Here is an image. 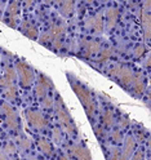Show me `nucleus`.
Returning <instances> with one entry per match:
<instances>
[{
    "mask_svg": "<svg viewBox=\"0 0 151 160\" xmlns=\"http://www.w3.org/2000/svg\"><path fill=\"white\" fill-rule=\"evenodd\" d=\"M139 17H141V22L142 25L145 26V35H146V39L148 40L150 39V14L142 9V11L139 12Z\"/></svg>",
    "mask_w": 151,
    "mask_h": 160,
    "instance_id": "obj_14",
    "label": "nucleus"
},
{
    "mask_svg": "<svg viewBox=\"0 0 151 160\" xmlns=\"http://www.w3.org/2000/svg\"><path fill=\"white\" fill-rule=\"evenodd\" d=\"M0 160H8V159H7L4 155H0Z\"/></svg>",
    "mask_w": 151,
    "mask_h": 160,
    "instance_id": "obj_36",
    "label": "nucleus"
},
{
    "mask_svg": "<svg viewBox=\"0 0 151 160\" xmlns=\"http://www.w3.org/2000/svg\"><path fill=\"white\" fill-rule=\"evenodd\" d=\"M71 152L75 155V158L78 160H92V158H90V152L88 151V148L83 147V146H73L71 147Z\"/></svg>",
    "mask_w": 151,
    "mask_h": 160,
    "instance_id": "obj_11",
    "label": "nucleus"
},
{
    "mask_svg": "<svg viewBox=\"0 0 151 160\" xmlns=\"http://www.w3.org/2000/svg\"><path fill=\"white\" fill-rule=\"evenodd\" d=\"M45 42H52V35H50L49 31L44 32L42 36H40V39H39V43H42V44H44Z\"/></svg>",
    "mask_w": 151,
    "mask_h": 160,
    "instance_id": "obj_25",
    "label": "nucleus"
},
{
    "mask_svg": "<svg viewBox=\"0 0 151 160\" xmlns=\"http://www.w3.org/2000/svg\"><path fill=\"white\" fill-rule=\"evenodd\" d=\"M52 105H53V101H52V99H50L49 97H45V98L43 99V106H44L45 108L52 107Z\"/></svg>",
    "mask_w": 151,
    "mask_h": 160,
    "instance_id": "obj_32",
    "label": "nucleus"
},
{
    "mask_svg": "<svg viewBox=\"0 0 151 160\" xmlns=\"http://www.w3.org/2000/svg\"><path fill=\"white\" fill-rule=\"evenodd\" d=\"M18 145L22 150H26V148L30 147V141L26 139V138H21V139H18Z\"/></svg>",
    "mask_w": 151,
    "mask_h": 160,
    "instance_id": "obj_26",
    "label": "nucleus"
},
{
    "mask_svg": "<svg viewBox=\"0 0 151 160\" xmlns=\"http://www.w3.org/2000/svg\"><path fill=\"white\" fill-rule=\"evenodd\" d=\"M57 115H58V119H59V122H61V124L67 129V132H70L71 134L76 133L75 124L73 122L71 116H70L67 108L62 103V98L61 97H58V99H57Z\"/></svg>",
    "mask_w": 151,
    "mask_h": 160,
    "instance_id": "obj_2",
    "label": "nucleus"
},
{
    "mask_svg": "<svg viewBox=\"0 0 151 160\" xmlns=\"http://www.w3.org/2000/svg\"><path fill=\"white\" fill-rule=\"evenodd\" d=\"M120 150L119 148H113L111 150V160H119V158H120Z\"/></svg>",
    "mask_w": 151,
    "mask_h": 160,
    "instance_id": "obj_30",
    "label": "nucleus"
},
{
    "mask_svg": "<svg viewBox=\"0 0 151 160\" xmlns=\"http://www.w3.org/2000/svg\"><path fill=\"white\" fill-rule=\"evenodd\" d=\"M145 52H146V48L143 45H137L134 48V56L136 57H142L145 54Z\"/></svg>",
    "mask_w": 151,
    "mask_h": 160,
    "instance_id": "obj_24",
    "label": "nucleus"
},
{
    "mask_svg": "<svg viewBox=\"0 0 151 160\" xmlns=\"http://www.w3.org/2000/svg\"><path fill=\"white\" fill-rule=\"evenodd\" d=\"M4 78H7L8 80H11V82L13 83L14 80H16V72H14V70H13L12 67H8V68L5 70V75H4Z\"/></svg>",
    "mask_w": 151,
    "mask_h": 160,
    "instance_id": "obj_22",
    "label": "nucleus"
},
{
    "mask_svg": "<svg viewBox=\"0 0 151 160\" xmlns=\"http://www.w3.org/2000/svg\"><path fill=\"white\" fill-rule=\"evenodd\" d=\"M145 7H146V11H148V9H150V2H146L145 3Z\"/></svg>",
    "mask_w": 151,
    "mask_h": 160,
    "instance_id": "obj_34",
    "label": "nucleus"
},
{
    "mask_svg": "<svg viewBox=\"0 0 151 160\" xmlns=\"http://www.w3.org/2000/svg\"><path fill=\"white\" fill-rule=\"evenodd\" d=\"M61 12L66 17L71 16L74 12V2H63L61 4Z\"/></svg>",
    "mask_w": 151,
    "mask_h": 160,
    "instance_id": "obj_17",
    "label": "nucleus"
},
{
    "mask_svg": "<svg viewBox=\"0 0 151 160\" xmlns=\"http://www.w3.org/2000/svg\"><path fill=\"white\" fill-rule=\"evenodd\" d=\"M39 147H40V150L44 152V154H47V155H50L53 152V148H52V145H50L48 141H45V139H40L39 141Z\"/></svg>",
    "mask_w": 151,
    "mask_h": 160,
    "instance_id": "obj_18",
    "label": "nucleus"
},
{
    "mask_svg": "<svg viewBox=\"0 0 151 160\" xmlns=\"http://www.w3.org/2000/svg\"><path fill=\"white\" fill-rule=\"evenodd\" d=\"M4 150H5V152H8V154H14L16 152V146L13 143H9V145L5 146Z\"/></svg>",
    "mask_w": 151,
    "mask_h": 160,
    "instance_id": "obj_31",
    "label": "nucleus"
},
{
    "mask_svg": "<svg viewBox=\"0 0 151 160\" xmlns=\"http://www.w3.org/2000/svg\"><path fill=\"white\" fill-rule=\"evenodd\" d=\"M58 160H68V159H67L65 155H62V156H59V159H58Z\"/></svg>",
    "mask_w": 151,
    "mask_h": 160,
    "instance_id": "obj_35",
    "label": "nucleus"
},
{
    "mask_svg": "<svg viewBox=\"0 0 151 160\" xmlns=\"http://www.w3.org/2000/svg\"><path fill=\"white\" fill-rule=\"evenodd\" d=\"M102 122H103L105 125H111L113 124V112L106 111L102 116Z\"/></svg>",
    "mask_w": 151,
    "mask_h": 160,
    "instance_id": "obj_21",
    "label": "nucleus"
},
{
    "mask_svg": "<svg viewBox=\"0 0 151 160\" xmlns=\"http://www.w3.org/2000/svg\"><path fill=\"white\" fill-rule=\"evenodd\" d=\"M142 156H143L142 151H138V152L132 158V160H142Z\"/></svg>",
    "mask_w": 151,
    "mask_h": 160,
    "instance_id": "obj_33",
    "label": "nucleus"
},
{
    "mask_svg": "<svg viewBox=\"0 0 151 160\" xmlns=\"http://www.w3.org/2000/svg\"><path fill=\"white\" fill-rule=\"evenodd\" d=\"M108 74L111 76H114V78H116L119 82L123 83L124 85H128L130 83H133V79H134L133 72L130 71L129 68H127L124 66H119V65H116V66L110 68Z\"/></svg>",
    "mask_w": 151,
    "mask_h": 160,
    "instance_id": "obj_3",
    "label": "nucleus"
},
{
    "mask_svg": "<svg viewBox=\"0 0 151 160\" xmlns=\"http://www.w3.org/2000/svg\"><path fill=\"white\" fill-rule=\"evenodd\" d=\"M111 137H113V139H114L115 142H122V139H123V136H122V133H120L119 131H115V132H113Z\"/></svg>",
    "mask_w": 151,
    "mask_h": 160,
    "instance_id": "obj_28",
    "label": "nucleus"
},
{
    "mask_svg": "<svg viewBox=\"0 0 151 160\" xmlns=\"http://www.w3.org/2000/svg\"><path fill=\"white\" fill-rule=\"evenodd\" d=\"M26 118L30 123L33 124V127L38 128V129H42L45 127V119L42 114H39L36 111H27L26 112Z\"/></svg>",
    "mask_w": 151,
    "mask_h": 160,
    "instance_id": "obj_5",
    "label": "nucleus"
},
{
    "mask_svg": "<svg viewBox=\"0 0 151 160\" xmlns=\"http://www.w3.org/2000/svg\"><path fill=\"white\" fill-rule=\"evenodd\" d=\"M53 138H54V142L59 143L62 141V136H61V132H59V129H53Z\"/></svg>",
    "mask_w": 151,
    "mask_h": 160,
    "instance_id": "obj_27",
    "label": "nucleus"
},
{
    "mask_svg": "<svg viewBox=\"0 0 151 160\" xmlns=\"http://www.w3.org/2000/svg\"><path fill=\"white\" fill-rule=\"evenodd\" d=\"M73 88H74L76 96L80 98V101H82L88 116L92 118L94 115V111H96V102H94L92 94H90V92L82 84H76V83L73 84Z\"/></svg>",
    "mask_w": 151,
    "mask_h": 160,
    "instance_id": "obj_1",
    "label": "nucleus"
},
{
    "mask_svg": "<svg viewBox=\"0 0 151 160\" xmlns=\"http://www.w3.org/2000/svg\"><path fill=\"white\" fill-rule=\"evenodd\" d=\"M18 12H19V4L17 2H13V3L9 4V7H8V14L11 16V18L14 19V17L18 14Z\"/></svg>",
    "mask_w": 151,
    "mask_h": 160,
    "instance_id": "obj_19",
    "label": "nucleus"
},
{
    "mask_svg": "<svg viewBox=\"0 0 151 160\" xmlns=\"http://www.w3.org/2000/svg\"><path fill=\"white\" fill-rule=\"evenodd\" d=\"M119 17V11L115 8H111L107 11V28L111 30L114 26H115V22Z\"/></svg>",
    "mask_w": 151,
    "mask_h": 160,
    "instance_id": "obj_15",
    "label": "nucleus"
},
{
    "mask_svg": "<svg viewBox=\"0 0 151 160\" xmlns=\"http://www.w3.org/2000/svg\"><path fill=\"white\" fill-rule=\"evenodd\" d=\"M111 54H113V51H111V49H105L103 52H101L99 61H106V59H108L110 57H111Z\"/></svg>",
    "mask_w": 151,
    "mask_h": 160,
    "instance_id": "obj_23",
    "label": "nucleus"
},
{
    "mask_svg": "<svg viewBox=\"0 0 151 160\" xmlns=\"http://www.w3.org/2000/svg\"><path fill=\"white\" fill-rule=\"evenodd\" d=\"M50 35H52V42L54 43V47L58 49L62 43V36L65 32V26L63 25H54L50 28Z\"/></svg>",
    "mask_w": 151,
    "mask_h": 160,
    "instance_id": "obj_6",
    "label": "nucleus"
},
{
    "mask_svg": "<svg viewBox=\"0 0 151 160\" xmlns=\"http://www.w3.org/2000/svg\"><path fill=\"white\" fill-rule=\"evenodd\" d=\"M145 85H146V83H145L143 76L141 75V74H138V75L133 79V89H134V92L138 93V94L143 93V91H145Z\"/></svg>",
    "mask_w": 151,
    "mask_h": 160,
    "instance_id": "obj_13",
    "label": "nucleus"
},
{
    "mask_svg": "<svg viewBox=\"0 0 151 160\" xmlns=\"http://www.w3.org/2000/svg\"><path fill=\"white\" fill-rule=\"evenodd\" d=\"M33 160H34V159H33Z\"/></svg>",
    "mask_w": 151,
    "mask_h": 160,
    "instance_id": "obj_37",
    "label": "nucleus"
},
{
    "mask_svg": "<svg viewBox=\"0 0 151 160\" xmlns=\"http://www.w3.org/2000/svg\"><path fill=\"white\" fill-rule=\"evenodd\" d=\"M87 27H92L96 32H102L103 31V21L102 16L97 14L96 17H90L87 21Z\"/></svg>",
    "mask_w": 151,
    "mask_h": 160,
    "instance_id": "obj_10",
    "label": "nucleus"
},
{
    "mask_svg": "<svg viewBox=\"0 0 151 160\" xmlns=\"http://www.w3.org/2000/svg\"><path fill=\"white\" fill-rule=\"evenodd\" d=\"M22 32L26 36H28L30 39H36L38 38V30L34 26H31L30 23H27V22H25L22 25Z\"/></svg>",
    "mask_w": 151,
    "mask_h": 160,
    "instance_id": "obj_16",
    "label": "nucleus"
},
{
    "mask_svg": "<svg viewBox=\"0 0 151 160\" xmlns=\"http://www.w3.org/2000/svg\"><path fill=\"white\" fill-rule=\"evenodd\" d=\"M16 94H17V88H16L14 85H12V87H9V88L7 89L5 97H7L8 99H14V98H16Z\"/></svg>",
    "mask_w": 151,
    "mask_h": 160,
    "instance_id": "obj_20",
    "label": "nucleus"
},
{
    "mask_svg": "<svg viewBox=\"0 0 151 160\" xmlns=\"http://www.w3.org/2000/svg\"><path fill=\"white\" fill-rule=\"evenodd\" d=\"M0 85H3V87H7V88H9V87H12L13 85V83L11 82V80H8L7 78H0Z\"/></svg>",
    "mask_w": 151,
    "mask_h": 160,
    "instance_id": "obj_29",
    "label": "nucleus"
},
{
    "mask_svg": "<svg viewBox=\"0 0 151 160\" xmlns=\"http://www.w3.org/2000/svg\"><path fill=\"white\" fill-rule=\"evenodd\" d=\"M17 71L19 75V82L23 87H28L34 82V71L28 65H26L22 61L17 62Z\"/></svg>",
    "mask_w": 151,
    "mask_h": 160,
    "instance_id": "obj_4",
    "label": "nucleus"
},
{
    "mask_svg": "<svg viewBox=\"0 0 151 160\" xmlns=\"http://www.w3.org/2000/svg\"><path fill=\"white\" fill-rule=\"evenodd\" d=\"M134 147H136V142H134L133 137H132V136L127 137V139H125V145H124V148H123V152H120V158H119V160H128V158L132 155Z\"/></svg>",
    "mask_w": 151,
    "mask_h": 160,
    "instance_id": "obj_9",
    "label": "nucleus"
},
{
    "mask_svg": "<svg viewBox=\"0 0 151 160\" xmlns=\"http://www.w3.org/2000/svg\"><path fill=\"white\" fill-rule=\"evenodd\" d=\"M3 111L7 115V124L9 128L16 129L18 127V120H17V115L14 112V110L11 107V105L8 103H3Z\"/></svg>",
    "mask_w": 151,
    "mask_h": 160,
    "instance_id": "obj_7",
    "label": "nucleus"
},
{
    "mask_svg": "<svg viewBox=\"0 0 151 160\" xmlns=\"http://www.w3.org/2000/svg\"><path fill=\"white\" fill-rule=\"evenodd\" d=\"M50 87H52V82H50V79L47 78L45 75H40L39 83H38V87H36V94H38V97H44L47 94V91Z\"/></svg>",
    "mask_w": 151,
    "mask_h": 160,
    "instance_id": "obj_8",
    "label": "nucleus"
},
{
    "mask_svg": "<svg viewBox=\"0 0 151 160\" xmlns=\"http://www.w3.org/2000/svg\"><path fill=\"white\" fill-rule=\"evenodd\" d=\"M83 45H84L85 56H90L93 53H97L101 49V44L98 42H94V40H92V42H84Z\"/></svg>",
    "mask_w": 151,
    "mask_h": 160,
    "instance_id": "obj_12",
    "label": "nucleus"
}]
</instances>
